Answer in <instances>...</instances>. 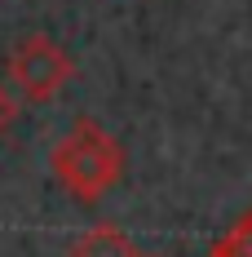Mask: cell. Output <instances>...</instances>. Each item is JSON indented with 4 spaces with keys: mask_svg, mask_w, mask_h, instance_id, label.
<instances>
[{
    "mask_svg": "<svg viewBox=\"0 0 252 257\" xmlns=\"http://www.w3.org/2000/svg\"><path fill=\"white\" fill-rule=\"evenodd\" d=\"M53 178L62 182L76 200L98 204L102 195L120 182L124 173V147L98 124V120H80L49 155Z\"/></svg>",
    "mask_w": 252,
    "mask_h": 257,
    "instance_id": "obj_1",
    "label": "cell"
},
{
    "mask_svg": "<svg viewBox=\"0 0 252 257\" xmlns=\"http://www.w3.org/2000/svg\"><path fill=\"white\" fill-rule=\"evenodd\" d=\"M9 76L27 102H53L71 80V58L49 36H23L9 53Z\"/></svg>",
    "mask_w": 252,
    "mask_h": 257,
    "instance_id": "obj_2",
    "label": "cell"
},
{
    "mask_svg": "<svg viewBox=\"0 0 252 257\" xmlns=\"http://www.w3.org/2000/svg\"><path fill=\"white\" fill-rule=\"evenodd\" d=\"M71 257H142L133 248V239L124 231H115V226H93V231H84L76 239V248Z\"/></svg>",
    "mask_w": 252,
    "mask_h": 257,
    "instance_id": "obj_3",
    "label": "cell"
},
{
    "mask_svg": "<svg viewBox=\"0 0 252 257\" xmlns=\"http://www.w3.org/2000/svg\"><path fill=\"white\" fill-rule=\"evenodd\" d=\"M208 257H252V208L234 222V231H230Z\"/></svg>",
    "mask_w": 252,
    "mask_h": 257,
    "instance_id": "obj_4",
    "label": "cell"
},
{
    "mask_svg": "<svg viewBox=\"0 0 252 257\" xmlns=\"http://www.w3.org/2000/svg\"><path fill=\"white\" fill-rule=\"evenodd\" d=\"M14 115H18V102H14V98H9V89L0 84V133L14 124Z\"/></svg>",
    "mask_w": 252,
    "mask_h": 257,
    "instance_id": "obj_5",
    "label": "cell"
}]
</instances>
